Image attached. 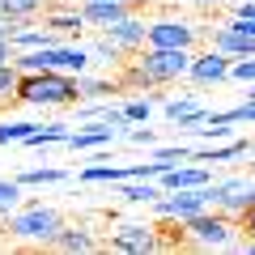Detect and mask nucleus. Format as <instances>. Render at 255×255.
Listing matches in <instances>:
<instances>
[{
  "label": "nucleus",
  "mask_w": 255,
  "mask_h": 255,
  "mask_svg": "<svg viewBox=\"0 0 255 255\" xmlns=\"http://www.w3.org/2000/svg\"><path fill=\"white\" fill-rule=\"evenodd\" d=\"M247 149H251V140L247 136H230V140H221L217 149H196V157H191V162H204V166H217V162H230V157H243Z\"/></svg>",
  "instance_id": "obj_16"
},
{
  "label": "nucleus",
  "mask_w": 255,
  "mask_h": 255,
  "mask_svg": "<svg viewBox=\"0 0 255 255\" xmlns=\"http://www.w3.org/2000/svg\"><path fill=\"white\" fill-rule=\"evenodd\" d=\"M17 102H26V107H77L81 90H77V77L68 73H21Z\"/></svg>",
  "instance_id": "obj_2"
},
{
  "label": "nucleus",
  "mask_w": 255,
  "mask_h": 255,
  "mask_svg": "<svg viewBox=\"0 0 255 255\" xmlns=\"http://www.w3.org/2000/svg\"><path fill=\"white\" fill-rule=\"evenodd\" d=\"M111 247H115V251L145 255V251H162V238H157V226H145V221H124V226H115V234H111Z\"/></svg>",
  "instance_id": "obj_7"
},
{
  "label": "nucleus",
  "mask_w": 255,
  "mask_h": 255,
  "mask_svg": "<svg viewBox=\"0 0 255 255\" xmlns=\"http://www.w3.org/2000/svg\"><path fill=\"white\" fill-rule=\"evenodd\" d=\"M234 17H255V0H238V9H234Z\"/></svg>",
  "instance_id": "obj_36"
},
{
  "label": "nucleus",
  "mask_w": 255,
  "mask_h": 255,
  "mask_svg": "<svg viewBox=\"0 0 255 255\" xmlns=\"http://www.w3.org/2000/svg\"><path fill=\"white\" fill-rule=\"evenodd\" d=\"M213 47H217V51H226L230 60L255 55V38H251V34H243V30H238L234 21H221V26L213 30Z\"/></svg>",
  "instance_id": "obj_12"
},
{
  "label": "nucleus",
  "mask_w": 255,
  "mask_h": 255,
  "mask_svg": "<svg viewBox=\"0 0 255 255\" xmlns=\"http://www.w3.org/2000/svg\"><path fill=\"white\" fill-rule=\"evenodd\" d=\"M162 191H183V187H204V183H213V166H187V162H179V166H170V170L162 174Z\"/></svg>",
  "instance_id": "obj_10"
},
{
  "label": "nucleus",
  "mask_w": 255,
  "mask_h": 255,
  "mask_svg": "<svg viewBox=\"0 0 255 255\" xmlns=\"http://www.w3.org/2000/svg\"><path fill=\"white\" fill-rule=\"evenodd\" d=\"M157 196H162V183H153V179H124L119 183V200H128V204H153Z\"/></svg>",
  "instance_id": "obj_18"
},
{
  "label": "nucleus",
  "mask_w": 255,
  "mask_h": 255,
  "mask_svg": "<svg viewBox=\"0 0 255 255\" xmlns=\"http://www.w3.org/2000/svg\"><path fill=\"white\" fill-rule=\"evenodd\" d=\"M196 38H200V26H196V21H187V17H157V21H149L145 47H191Z\"/></svg>",
  "instance_id": "obj_6"
},
{
  "label": "nucleus",
  "mask_w": 255,
  "mask_h": 255,
  "mask_svg": "<svg viewBox=\"0 0 255 255\" xmlns=\"http://www.w3.org/2000/svg\"><path fill=\"white\" fill-rule=\"evenodd\" d=\"M34 128H38L34 119H4V124H0V145H21Z\"/></svg>",
  "instance_id": "obj_22"
},
{
  "label": "nucleus",
  "mask_w": 255,
  "mask_h": 255,
  "mask_svg": "<svg viewBox=\"0 0 255 255\" xmlns=\"http://www.w3.org/2000/svg\"><path fill=\"white\" fill-rule=\"evenodd\" d=\"M124 111H128L132 124H145V119L153 115V98H132V102H124Z\"/></svg>",
  "instance_id": "obj_30"
},
{
  "label": "nucleus",
  "mask_w": 255,
  "mask_h": 255,
  "mask_svg": "<svg viewBox=\"0 0 255 255\" xmlns=\"http://www.w3.org/2000/svg\"><path fill=\"white\" fill-rule=\"evenodd\" d=\"M21 191H26V187H21L17 179H0V213H9L13 204L21 200Z\"/></svg>",
  "instance_id": "obj_28"
},
{
  "label": "nucleus",
  "mask_w": 255,
  "mask_h": 255,
  "mask_svg": "<svg viewBox=\"0 0 255 255\" xmlns=\"http://www.w3.org/2000/svg\"><path fill=\"white\" fill-rule=\"evenodd\" d=\"M77 90H81V98H98V94H111V81H90V77H77Z\"/></svg>",
  "instance_id": "obj_31"
},
{
  "label": "nucleus",
  "mask_w": 255,
  "mask_h": 255,
  "mask_svg": "<svg viewBox=\"0 0 255 255\" xmlns=\"http://www.w3.org/2000/svg\"><path fill=\"white\" fill-rule=\"evenodd\" d=\"M102 34L115 38L124 51H140V47H145V38H149V21H140V17H124V21H115V26H107Z\"/></svg>",
  "instance_id": "obj_13"
},
{
  "label": "nucleus",
  "mask_w": 255,
  "mask_h": 255,
  "mask_svg": "<svg viewBox=\"0 0 255 255\" xmlns=\"http://www.w3.org/2000/svg\"><path fill=\"white\" fill-rule=\"evenodd\" d=\"M38 9H43V0H0V13L13 21H30Z\"/></svg>",
  "instance_id": "obj_25"
},
{
  "label": "nucleus",
  "mask_w": 255,
  "mask_h": 255,
  "mask_svg": "<svg viewBox=\"0 0 255 255\" xmlns=\"http://www.w3.org/2000/svg\"><path fill=\"white\" fill-rule=\"evenodd\" d=\"M247 98H255V85H247Z\"/></svg>",
  "instance_id": "obj_38"
},
{
  "label": "nucleus",
  "mask_w": 255,
  "mask_h": 255,
  "mask_svg": "<svg viewBox=\"0 0 255 255\" xmlns=\"http://www.w3.org/2000/svg\"><path fill=\"white\" fill-rule=\"evenodd\" d=\"M200 4H217V0H200Z\"/></svg>",
  "instance_id": "obj_39"
},
{
  "label": "nucleus",
  "mask_w": 255,
  "mask_h": 255,
  "mask_svg": "<svg viewBox=\"0 0 255 255\" xmlns=\"http://www.w3.org/2000/svg\"><path fill=\"white\" fill-rule=\"evenodd\" d=\"M17 85H21V68L17 64H0V107L4 102H17Z\"/></svg>",
  "instance_id": "obj_23"
},
{
  "label": "nucleus",
  "mask_w": 255,
  "mask_h": 255,
  "mask_svg": "<svg viewBox=\"0 0 255 255\" xmlns=\"http://www.w3.org/2000/svg\"><path fill=\"white\" fill-rule=\"evenodd\" d=\"M17 183L21 187H51V183H68V170H60V166H34V170H21Z\"/></svg>",
  "instance_id": "obj_21"
},
{
  "label": "nucleus",
  "mask_w": 255,
  "mask_h": 255,
  "mask_svg": "<svg viewBox=\"0 0 255 255\" xmlns=\"http://www.w3.org/2000/svg\"><path fill=\"white\" fill-rule=\"evenodd\" d=\"M47 26L64 38H77L85 30V17H81V9H55V13H47Z\"/></svg>",
  "instance_id": "obj_20"
},
{
  "label": "nucleus",
  "mask_w": 255,
  "mask_h": 255,
  "mask_svg": "<svg viewBox=\"0 0 255 255\" xmlns=\"http://www.w3.org/2000/svg\"><path fill=\"white\" fill-rule=\"evenodd\" d=\"M230 55L226 51H217V47H213V51H200V55H191V81L196 85H217V81H230Z\"/></svg>",
  "instance_id": "obj_8"
},
{
  "label": "nucleus",
  "mask_w": 255,
  "mask_h": 255,
  "mask_svg": "<svg viewBox=\"0 0 255 255\" xmlns=\"http://www.w3.org/2000/svg\"><path fill=\"white\" fill-rule=\"evenodd\" d=\"M162 115L170 119L179 132H187V136H191V128H200L204 119H209V111H204L200 102H191V98H166L162 102Z\"/></svg>",
  "instance_id": "obj_9"
},
{
  "label": "nucleus",
  "mask_w": 255,
  "mask_h": 255,
  "mask_svg": "<svg viewBox=\"0 0 255 255\" xmlns=\"http://www.w3.org/2000/svg\"><path fill=\"white\" fill-rule=\"evenodd\" d=\"M243 234H247V238H255V204L243 213Z\"/></svg>",
  "instance_id": "obj_33"
},
{
  "label": "nucleus",
  "mask_w": 255,
  "mask_h": 255,
  "mask_svg": "<svg viewBox=\"0 0 255 255\" xmlns=\"http://www.w3.org/2000/svg\"><path fill=\"white\" fill-rule=\"evenodd\" d=\"M55 43H64V34H55L51 26H26V21H21V26L13 30V47H17V51H34V47H55Z\"/></svg>",
  "instance_id": "obj_15"
},
{
  "label": "nucleus",
  "mask_w": 255,
  "mask_h": 255,
  "mask_svg": "<svg viewBox=\"0 0 255 255\" xmlns=\"http://www.w3.org/2000/svg\"><path fill=\"white\" fill-rule=\"evenodd\" d=\"M115 136H119V128H111V124H85V128H77V132H68V149L73 153H85V149H107V145H115Z\"/></svg>",
  "instance_id": "obj_11"
},
{
  "label": "nucleus",
  "mask_w": 255,
  "mask_h": 255,
  "mask_svg": "<svg viewBox=\"0 0 255 255\" xmlns=\"http://www.w3.org/2000/svg\"><path fill=\"white\" fill-rule=\"evenodd\" d=\"M191 73V47H140V60L132 64L128 81L136 85H166Z\"/></svg>",
  "instance_id": "obj_1"
},
{
  "label": "nucleus",
  "mask_w": 255,
  "mask_h": 255,
  "mask_svg": "<svg viewBox=\"0 0 255 255\" xmlns=\"http://www.w3.org/2000/svg\"><path fill=\"white\" fill-rule=\"evenodd\" d=\"M77 179H81V183H124L128 179V166H85Z\"/></svg>",
  "instance_id": "obj_24"
},
{
  "label": "nucleus",
  "mask_w": 255,
  "mask_h": 255,
  "mask_svg": "<svg viewBox=\"0 0 255 255\" xmlns=\"http://www.w3.org/2000/svg\"><path fill=\"white\" fill-rule=\"evenodd\" d=\"M183 238H187L191 247H238V226L226 217V209L221 213H213V209H204V213H196L191 221H183Z\"/></svg>",
  "instance_id": "obj_3"
},
{
  "label": "nucleus",
  "mask_w": 255,
  "mask_h": 255,
  "mask_svg": "<svg viewBox=\"0 0 255 255\" xmlns=\"http://www.w3.org/2000/svg\"><path fill=\"white\" fill-rule=\"evenodd\" d=\"M13 55H17V47H13V38H0V64H9Z\"/></svg>",
  "instance_id": "obj_34"
},
{
  "label": "nucleus",
  "mask_w": 255,
  "mask_h": 255,
  "mask_svg": "<svg viewBox=\"0 0 255 255\" xmlns=\"http://www.w3.org/2000/svg\"><path fill=\"white\" fill-rule=\"evenodd\" d=\"M230 77H234V81H243V85H255V55L234 60V64H230Z\"/></svg>",
  "instance_id": "obj_29"
},
{
  "label": "nucleus",
  "mask_w": 255,
  "mask_h": 255,
  "mask_svg": "<svg viewBox=\"0 0 255 255\" xmlns=\"http://www.w3.org/2000/svg\"><path fill=\"white\" fill-rule=\"evenodd\" d=\"M60 226H64V217L55 209L34 204V209H26V213H13L4 230H9L13 238H21V243H51V238L60 234Z\"/></svg>",
  "instance_id": "obj_4"
},
{
  "label": "nucleus",
  "mask_w": 255,
  "mask_h": 255,
  "mask_svg": "<svg viewBox=\"0 0 255 255\" xmlns=\"http://www.w3.org/2000/svg\"><path fill=\"white\" fill-rule=\"evenodd\" d=\"M230 21H234L243 34H251V38H255V17H230Z\"/></svg>",
  "instance_id": "obj_35"
},
{
  "label": "nucleus",
  "mask_w": 255,
  "mask_h": 255,
  "mask_svg": "<svg viewBox=\"0 0 255 255\" xmlns=\"http://www.w3.org/2000/svg\"><path fill=\"white\" fill-rule=\"evenodd\" d=\"M128 140H132V145H157V136L149 128H128Z\"/></svg>",
  "instance_id": "obj_32"
},
{
  "label": "nucleus",
  "mask_w": 255,
  "mask_h": 255,
  "mask_svg": "<svg viewBox=\"0 0 255 255\" xmlns=\"http://www.w3.org/2000/svg\"><path fill=\"white\" fill-rule=\"evenodd\" d=\"M132 13H136V9H128V4H107V0H85V4H81L85 26H98V30H107V26H115V21L132 17Z\"/></svg>",
  "instance_id": "obj_14"
},
{
  "label": "nucleus",
  "mask_w": 255,
  "mask_h": 255,
  "mask_svg": "<svg viewBox=\"0 0 255 255\" xmlns=\"http://www.w3.org/2000/svg\"><path fill=\"white\" fill-rule=\"evenodd\" d=\"M68 132H73V128H68V124H38L34 132H30V136L21 140V145H26V149H47V145H68Z\"/></svg>",
  "instance_id": "obj_19"
},
{
  "label": "nucleus",
  "mask_w": 255,
  "mask_h": 255,
  "mask_svg": "<svg viewBox=\"0 0 255 255\" xmlns=\"http://www.w3.org/2000/svg\"><path fill=\"white\" fill-rule=\"evenodd\" d=\"M107 4H128V9H140L145 0H107Z\"/></svg>",
  "instance_id": "obj_37"
},
{
  "label": "nucleus",
  "mask_w": 255,
  "mask_h": 255,
  "mask_svg": "<svg viewBox=\"0 0 255 255\" xmlns=\"http://www.w3.org/2000/svg\"><path fill=\"white\" fill-rule=\"evenodd\" d=\"M55 251H98V238L85 226H60V234L51 238Z\"/></svg>",
  "instance_id": "obj_17"
},
{
  "label": "nucleus",
  "mask_w": 255,
  "mask_h": 255,
  "mask_svg": "<svg viewBox=\"0 0 255 255\" xmlns=\"http://www.w3.org/2000/svg\"><path fill=\"white\" fill-rule=\"evenodd\" d=\"M119 55H124V47H119L115 38H98V43H90V60L94 64H115Z\"/></svg>",
  "instance_id": "obj_26"
},
{
  "label": "nucleus",
  "mask_w": 255,
  "mask_h": 255,
  "mask_svg": "<svg viewBox=\"0 0 255 255\" xmlns=\"http://www.w3.org/2000/svg\"><path fill=\"white\" fill-rule=\"evenodd\" d=\"M153 157L166 162V166H179V162H191L196 149H187V145H162V149H153Z\"/></svg>",
  "instance_id": "obj_27"
},
{
  "label": "nucleus",
  "mask_w": 255,
  "mask_h": 255,
  "mask_svg": "<svg viewBox=\"0 0 255 255\" xmlns=\"http://www.w3.org/2000/svg\"><path fill=\"white\" fill-rule=\"evenodd\" d=\"M204 209H213L209 204V196H204V187H183V191H162L153 200V213H157V221H191L196 213H204Z\"/></svg>",
  "instance_id": "obj_5"
}]
</instances>
